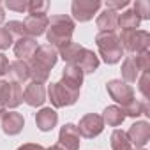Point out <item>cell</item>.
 <instances>
[{"label":"cell","instance_id":"cell-21","mask_svg":"<svg viewBox=\"0 0 150 150\" xmlns=\"http://www.w3.org/2000/svg\"><path fill=\"white\" fill-rule=\"evenodd\" d=\"M103 120H104V124H108L111 127H117L125 120V115H124L120 106H108L103 113Z\"/></svg>","mask_w":150,"mask_h":150},{"label":"cell","instance_id":"cell-30","mask_svg":"<svg viewBox=\"0 0 150 150\" xmlns=\"http://www.w3.org/2000/svg\"><path fill=\"white\" fill-rule=\"evenodd\" d=\"M148 80H150V74H148V71H146V72H143L141 76L138 78V83H139V90H141V94H143L145 101L148 99Z\"/></svg>","mask_w":150,"mask_h":150},{"label":"cell","instance_id":"cell-29","mask_svg":"<svg viewBox=\"0 0 150 150\" xmlns=\"http://www.w3.org/2000/svg\"><path fill=\"white\" fill-rule=\"evenodd\" d=\"M6 7H7V9H11V11L23 13V11H27L28 2H25V0H7V2H6Z\"/></svg>","mask_w":150,"mask_h":150},{"label":"cell","instance_id":"cell-34","mask_svg":"<svg viewBox=\"0 0 150 150\" xmlns=\"http://www.w3.org/2000/svg\"><path fill=\"white\" fill-rule=\"evenodd\" d=\"M16 150H46V148L42 145H37V143H25V145H21Z\"/></svg>","mask_w":150,"mask_h":150},{"label":"cell","instance_id":"cell-3","mask_svg":"<svg viewBox=\"0 0 150 150\" xmlns=\"http://www.w3.org/2000/svg\"><path fill=\"white\" fill-rule=\"evenodd\" d=\"M96 44L106 64H117L124 55V48L115 32H99L96 35Z\"/></svg>","mask_w":150,"mask_h":150},{"label":"cell","instance_id":"cell-6","mask_svg":"<svg viewBox=\"0 0 150 150\" xmlns=\"http://www.w3.org/2000/svg\"><path fill=\"white\" fill-rule=\"evenodd\" d=\"M106 88H108V94L111 96V99L118 104H122V108H125L129 103H132L136 97H134V90L131 85H127L125 81L122 80H111L106 83Z\"/></svg>","mask_w":150,"mask_h":150},{"label":"cell","instance_id":"cell-16","mask_svg":"<svg viewBox=\"0 0 150 150\" xmlns=\"http://www.w3.org/2000/svg\"><path fill=\"white\" fill-rule=\"evenodd\" d=\"M23 101H25L28 106H32V108L42 106V103L46 101V90H44V87L39 85V83L30 81V83L27 85L25 92H23Z\"/></svg>","mask_w":150,"mask_h":150},{"label":"cell","instance_id":"cell-26","mask_svg":"<svg viewBox=\"0 0 150 150\" xmlns=\"http://www.w3.org/2000/svg\"><path fill=\"white\" fill-rule=\"evenodd\" d=\"M132 11L136 13V16L139 20H150V4L146 0H136Z\"/></svg>","mask_w":150,"mask_h":150},{"label":"cell","instance_id":"cell-38","mask_svg":"<svg viewBox=\"0 0 150 150\" xmlns=\"http://www.w3.org/2000/svg\"><path fill=\"white\" fill-rule=\"evenodd\" d=\"M136 150H145V148H136Z\"/></svg>","mask_w":150,"mask_h":150},{"label":"cell","instance_id":"cell-33","mask_svg":"<svg viewBox=\"0 0 150 150\" xmlns=\"http://www.w3.org/2000/svg\"><path fill=\"white\" fill-rule=\"evenodd\" d=\"M7 71H9V60L4 53H0V76L7 74Z\"/></svg>","mask_w":150,"mask_h":150},{"label":"cell","instance_id":"cell-12","mask_svg":"<svg viewBox=\"0 0 150 150\" xmlns=\"http://www.w3.org/2000/svg\"><path fill=\"white\" fill-rule=\"evenodd\" d=\"M60 83L65 85V87H69L71 90L80 92L81 83H83V71L80 67H76V65L67 64L64 67V71H62V81Z\"/></svg>","mask_w":150,"mask_h":150},{"label":"cell","instance_id":"cell-35","mask_svg":"<svg viewBox=\"0 0 150 150\" xmlns=\"http://www.w3.org/2000/svg\"><path fill=\"white\" fill-rule=\"evenodd\" d=\"M6 20V14H4V9H2V4H0V23Z\"/></svg>","mask_w":150,"mask_h":150},{"label":"cell","instance_id":"cell-28","mask_svg":"<svg viewBox=\"0 0 150 150\" xmlns=\"http://www.w3.org/2000/svg\"><path fill=\"white\" fill-rule=\"evenodd\" d=\"M13 44V35L6 27H0V50H7Z\"/></svg>","mask_w":150,"mask_h":150},{"label":"cell","instance_id":"cell-14","mask_svg":"<svg viewBox=\"0 0 150 150\" xmlns=\"http://www.w3.org/2000/svg\"><path fill=\"white\" fill-rule=\"evenodd\" d=\"M48 23H50V18L48 16H27L23 25H25V32H27V37H39L46 32L48 28Z\"/></svg>","mask_w":150,"mask_h":150},{"label":"cell","instance_id":"cell-13","mask_svg":"<svg viewBox=\"0 0 150 150\" xmlns=\"http://www.w3.org/2000/svg\"><path fill=\"white\" fill-rule=\"evenodd\" d=\"M25 125V120H23V115L21 113H16V111H6L2 115V131L9 136H14V134H20L21 129Z\"/></svg>","mask_w":150,"mask_h":150},{"label":"cell","instance_id":"cell-22","mask_svg":"<svg viewBox=\"0 0 150 150\" xmlns=\"http://www.w3.org/2000/svg\"><path fill=\"white\" fill-rule=\"evenodd\" d=\"M141 20L136 16L134 11H124L122 14H118V21L117 27H120L122 30H136L139 27Z\"/></svg>","mask_w":150,"mask_h":150},{"label":"cell","instance_id":"cell-20","mask_svg":"<svg viewBox=\"0 0 150 150\" xmlns=\"http://www.w3.org/2000/svg\"><path fill=\"white\" fill-rule=\"evenodd\" d=\"M117 21H118V13H115L111 9H104L97 16V28L101 32H115Z\"/></svg>","mask_w":150,"mask_h":150},{"label":"cell","instance_id":"cell-37","mask_svg":"<svg viewBox=\"0 0 150 150\" xmlns=\"http://www.w3.org/2000/svg\"><path fill=\"white\" fill-rule=\"evenodd\" d=\"M4 113H6V108H2V106H0V117H2Z\"/></svg>","mask_w":150,"mask_h":150},{"label":"cell","instance_id":"cell-36","mask_svg":"<svg viewBox=\"0 0 150 150\" xmlns=\"http://www.w3.org/2000/svg\"><path fill=\"white\" fill-rule=\"evenodd\" d=\"M46 150H64V148L58 146V145H53V146H50V148H46Z\"/></svg>","mask_w":150,"mask_h":150},{"label":"cell","instance_id":"cell-5","mask_svg":"<svg viewBox=\"0 0 150 150\" xmlns=\"http://www.w3.org/2000/svg\"><path fill=\"white\" fill-rule=\"evenodd\" d=\"M48 96H50V101L55 108H65V106H71L78 101L80 92L71 90L69 87H65L58 81V83H51L48 87Z\"/></svg>","mask_w":150,"mask_h":150},{"label":"cell","instance_id":"cell-24","mask_svg":"<svg viewBox=\"0 0 150 150\" xmlns=\"http://www.w3.org/2000/svg\"><path fill=\"white\" fill-rule=\"evenodd\" d=\"M131 146L132 145L124 131H120V129L113 131V134H111V148L113 150H132Z\"/></svg>","mask_w":150,"mask_h":150},{"label":"cell","instance_id":"cell-19","mask_svg":"<svg viewBox=\"0 0 150 150\" xmlns=\"http://www.w3.org/2000/svg\"><path fill=\"white\" fill-rule=\"evenodd\" d=\"M11 78L14 83H25L28 78H30V69H28V64L23 62V60H16V62H11L9 64V71Z\"/></svg>","mask_w":150,"mask_h":150},{"label":"cell","instance_id":"cell-10","mask_svg":"<svg viewBox=\"0 0 150 150\" xmlns=\"http://www.w3.org/2000/svg\"><path fill=\"white\" fill-rule=\"evenodd\" d=\"M125 134H127L131 145H134L136 148H143L150 139V125H148V122H136L129 127V131Z\"/></svg>","mask_w":150,"mask_h":150},{"label":"cell","instance_id":"cell-8","mask_svg":"<svg viewBox=\"0 0 150 150\" xmlns=\"http://www.w3.org/2000/svg\"><path fill=\"white\" fill-rule=\"evenodd\" d=\"M103 129H104V120L101 115H96V113L85 115L78 125V132L83 138H96L103 132Z\"/></svg>","mask_w":150,"mask_h":150},{"label":"cell","instance_id":"cell-2","mask_svg":"<svg viewBox=\"0 0 150 150\" xmlns=\"http://www.w3.org/2000/svg\"><path fill=\"white\" fill-rule=\"evenodd\" d=\"M74 34V21L67 14H57L50 20L46 28V37L50 46H53L57 51L71 42V37Z\"/></svg>","mask_w":150,"mask_h":150},{"label":"cell","instance_id":"cell-4","mask_svg":"<svg viewBox=\"0 0 150 150\" xmlns=\"http://www.w3.org/2000/svg\"><path fill=\"white\" fill-rule=\"evenodd\" d=\"M118 39L124 50L136 55L148 51V46H150V35L146 30H122Z\"/></svg>","mask_w":150,"mask_h":150},{"label":"cell","instance_id":"cell-1","mask_svg":"<svg viewBox=\"0 0 150 150\" xmlns=\"http://www.w3.org/2000/svg\"><path fill=\"white\" fill-rule=\"evenodd\" d=\"M58 57H62V58H64L67 64H71V65L80 67V69L83 71V74L94 72V71H97V67H99V57H97L94 51L83 48V46L78 44V42H72V41H71L67 46H64V48L58 50Z\"/></svg>","mask_w":150,"mask_h":150},{"label":"cell","instance_id":"cell-11","mask_svg":"<svg viewBox=\"0 0 150 150\" xmlns=\"http://www.w3.org/2000/svg\"><path fill=\"white\" fill-rule=\"evenodd\" d=\"M30 60H34L35 64H39L46 71H51V67H55V64L58 60V51L53 46H50V44H42V46L37 48L35 55Z\"/></svg>","mask_w":150,"mask_h":150},{"label":"cell","instance_id":"cell-9","mask_svg":"<svg viewBox=\"0 0 150 150\" xmlns=\"http://www.w3.org/2000/svg\"><path fill=\"white\" fill-rule=\"evenodd\" d=\"M58 146L64 150H78L80 148V132L74 124H65L58 132Z\"/></svg>","mask_w":150,"mask_h":150},{"label":"cell","instance_id":"cell-25","mask_svg":"<svg viewBox=\"0 0 150 150\" xmlns=\"http://www.w3.org/2000/svg\"><path fill=\"white\" fill-rule=\"evenodd\" d=\"M48 7H50V2H46V0H30L27 13L30 16H46Z\"/></svg>","mask_w":150,"mask_h":150},{"label":"cell","instance_id":"cell-23","mask_svg":"<svg viewBox=\"0 0 150 150\" xmlns=\"http://www.w3.org/2000/svg\"><path fill=\"white\" fill-rule=\"evenodd\" d=\"M21 103H23L21 85L20 83H14V81H9V99H7L6 108H18Z\"/></svg>","mask_w":150,"mask_h":150},{"label":"cell","instance_id":"cell-31","mask_svg":"<svg viewBox=\"0 0 150 150\" xmlns=\"http://www.w3.org/2000/svg\"><path fill=\"white\" fill-rule=\"evenodd\" d=\"M9 99V81H2L0 80V106L6 108Z\"/></svg>","mask_w":150,"mask_h":150},{"label":"cell","instance_id":"cell-17","mask_svg":"<svg viewBox=\"0 0 150 150\" xmlns=\"http://www.w3.org/2000/svg\"><path fill=\"white\" fill-rule=\"evenodd\" d=\"M139 72H143L139 62H138V55H131L124 60L122 64V78L125 83H134L139 78Z\"/></svg>","mask_w":150,"mask_h":150},{"label":"cell","instance_id":"cell-15","mask_svg":"<svg viewBox=\"0 0 150 150\" xmlns=\"http://www.w3.org/2000/svg\"><path fill=\"white\" fill-rule=\"evenodd\" d=\"M37 48L39 46H37V41L35 39H32V37H20L14 42V55L18 57V60L27 62V60H30L35 55Z\"/></svg>","mask_w":150,"mask_h":150},{"label":"cell","instance_id":"cell-32","mask_svg":"<svg viewBox=\"0 0 150 150\" xmlns=\"http://www.w3.org/2000/svg\"><path fill=\"white\" fill-rule=\"evenodd\" d=\"M104 6H106V9H111V11L117 13L118 9H124V7L129 6V0H108Z\"/></svg>","mask_w":150,"mask_h":150},{"label":"cell","instance_id":"cell-7","mask_svg":"<svg viewBox=\"0 0 150 150\" xmlns=\"http://www.w3.org/2000/svg\"><path fill=\"white\" fill-rule=\"evenodd\" d=\"M101 2L99 0H74L71 4V11L76 21H88L94 18V14L101 9Z\"/></svg>","mask_w":150,"mask_h":150},{"label":"cell","instance_id":"cell-18","mask_svg":"<svg viewBox=\"0 0 150 150\" xmlns=\"http://www.w3.org/2000/svg\"><path fill=\"white\" fill-rule=\"evenodd\" d=\"M57 122H58V115H57V111L55 110H51V108H42L37 115H35V124H37V127L41 129V131H51L55 125H57Z\"/></svg>","mask_w":150,"mask_h":150},{"label":"cell","instance_id":"cell-27","mask_svg":"<svg viewBox=\"0 0 150 150\" xmlns=\"http://www.w3.org/2000/svg\"><path fill=\"white\" fill-rule=\"evenodd\" d=\"M6 28L9 30V34H16V35H20V37H27L23 21H9V23L6 25Z\"/></svg>","mask_w":150,"mask_h":150}]
</instances>
